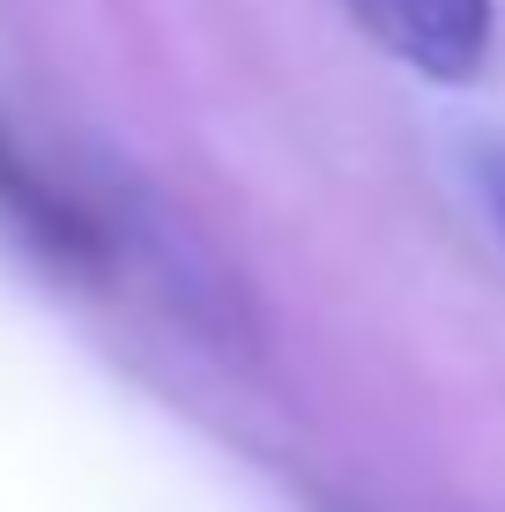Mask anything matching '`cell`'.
Wrapping results in <instances>:
<instances>
[{
	"instance_id": "6da1fadb",
	"label": "cell",
	"mask_w": 505,
	"mask_h": 512,
	"mask_svg": "<svg viewBox=\"0 0 505 512\" xmlns=\"http://www.w3.org/2000/svg\"><path fill=\"white\" fill-rule=\"evenodd\" d=\"M350 8L379 52H394L409 75L439 90L476 82L491 60V0H350Z\"/></svg>"
},
{
	"instance_id": "7a4b0ae2",
	"label": "cell",
	"mask_w": 505,
	"mask_h": 512,
	"mask_svg": "<svg viewBox=\"0 0 505 512\" xmlns=\"http://www.w3.org/2000/svg\"><path fill=\"white\" fill-rule=\"evenodd\" d=\"M0 223H8L38 260H52V268H67V275L104 268V231L15 149L8 134H0Z\"/></svg>"
},
{
	"instance_id": "3957f363",
	"label": "cell",
	"mask_w": 505,
	"mask_h": 512,
	"mask_svg": "<svg viewBox=\"0 0 505 512\" xmlns=\"http://www.w3.org/2000/svg\"><path fill=\"white\" fill-rule=\"evenodd\" d=\"M498 223H505V179H498Z\"/></svg>"
}]
</instances>
